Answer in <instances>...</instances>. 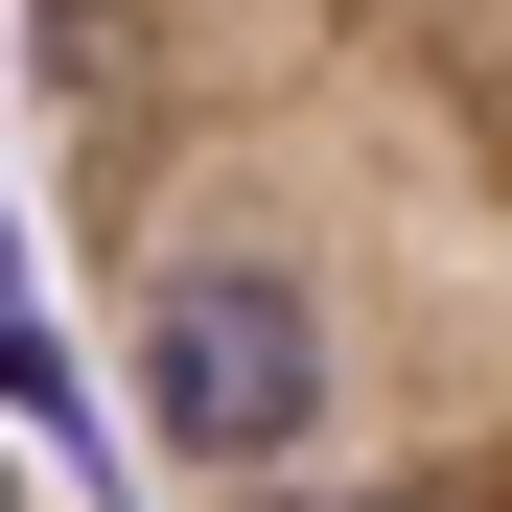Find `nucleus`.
I'll return each instance as SVG.
<instances>
[{
	"instance_id": "obj_2",
	"label": "nucleus",
	"mask_w": 512,
	"mask_h": 512,
	"mask_svg": "<svg viewBox=\"0 0 512 512\" xmlns=\"http://www.w3.org/2000/svg\"><path fill=\"white\" fill-rule=\"evenodd\" d=\"M0 512H47V489H24V466H0Z\"/></svg>"
},
{
	"instance_id": "obj_1",
	"label": "nucleus",
	"mask_w": 512,
	"mask_h": 512,
	"mask_svg": "<svg viewBox=\"0 0 512 512\" xmlns=\"http://www.w3.org/2000/svg\"><path fill=\"white\" fill-rule=\"evenodd\" d=\"M24 140L163 512H512V0H94Z\"/></svg>"
}]
</instances>
